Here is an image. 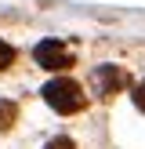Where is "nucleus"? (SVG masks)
I'll return each mask as SVG.
<instances>
[{
	"label": "nucleus",
	"instance_id": "2",
	"mask_svg": "<svg viewBox=\"0 0 145 149\" xmlns=\"http://www.w3.org/2000/svg\"><path fill=\"white\" fill-rule=\"evenodd\" d=\"M33 58L44 69H69L72 65V51L65 47V44H58V40H40L33 47Z\"/></svg>",
	"mask_w": 145,
	"mask_h": 149
},
{
	"label": "nucleus",
	"instance_id": "1",
	"mask_svg": "<svg viewBox=\"0 0 145 149\" xmlns=\"http://www.w3.org/2000/svg\"><path fill=\"white\" fill-rule=\"evenodd\" d=\"M44 102H47L55 113H80V109L87 106V95H84V87H80L76 80L58 77V80H51V84L44 87Z\"/></svg>",
	"mask_w": 145,
	"mask_h": 149
},
{
	"label": "nucleus",
	"instance_id": "7",
	"mask_svg": "<svg viewBox=\"0 0 145 149\" xmlns=\"http://www.w3.org/2000/svg\"><path fill=\"white\" fill-rule=\"evenodd\" d=\"M130 95H134V106H138V109L145 113V80H142V84H138V87H134Z\"/></svg>",
	"mask_w": 145,
	"mask_h": 149
},
{
	"label": "nucleus",
	"instance_id": "6",
	"mask_svg": "<svg viewBox=\"0 0 145 149\" xmlns=\"http://www.w3.org/2000/svg\"><path fill=\"white\" fill-rule=\"evenodd\" d=\"M44 149H76V142H72V138H51Z\"/></svg>",
	"mask_w": 145,
	"mask_h": 149
},
{
	"label": "nucleus",
	"instance_id": "4",
	"mask_svg": "<svg viewBox=\"0 0 145 149\" xmlns=\"http://www.w3.org/2000/svg\"><path fill=\"white\" fill-rule=\"evenodd\" d=\"M14 116H18V106H14V102H7V98H0V131L11 127Z\"/></svg>",
	"mask_w": 145,
	"mask_h": 149
},
{
	"label": "nucleus",
	"instance_id": "3",
	"mask_svg": "<svg viewBox=\"0 0 145 149\" xmlns=\"http://www.w3.org/2000/svg\"><path fill=\"white\" fill-rule=\"evenodd\" d=\"M91 84H94L98 95H116V91H123V87L130 84V77L120 65H98V69L91 73Z\"/></svg>",
	"mask_w": 145,
	"mask_h": 149
},
{
	"label": "nucleus",
	"instance_id": "5",
	"mask_svg": "<svg viewBox=\"0 0 145 149\" xmlns=\"http://www.w3.org/2000/svg\"><path fill=\"white\" fill-rule=\"evenodd\" d=\"M11 62H14V47H11V44H4V40H0V69H7Z\"/></svg>",
	"mask_w": 145,
	"mask_h": 149
}]
</instances>
